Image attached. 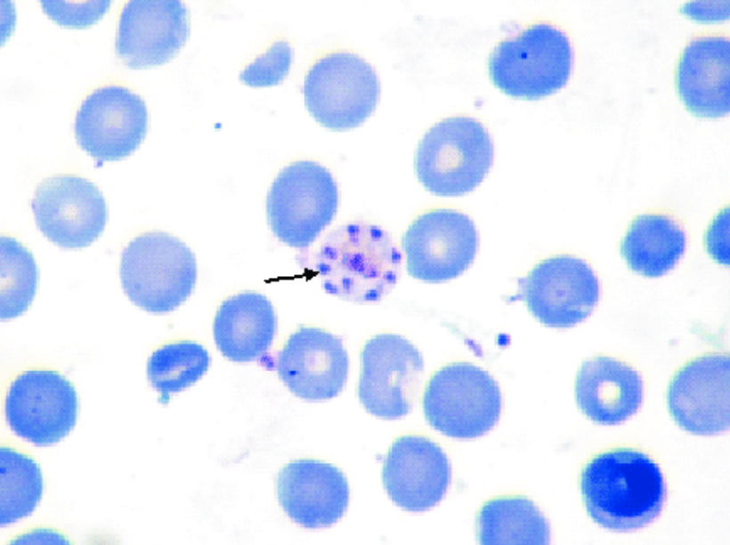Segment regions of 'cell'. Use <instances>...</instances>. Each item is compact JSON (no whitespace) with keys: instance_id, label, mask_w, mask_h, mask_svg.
I'll return each mask as SVG.
<instances>
[{"instance_id":"6da1fadb","label":"cell","mask_w":730,"mask_h":545,"mask_svg":"<svg viewBox=\"0 0 730 545\" xmlns=\"http://www.w3.org/2000/svg\"><path fill=\"white\" fill-rule=\"evenodd\" d=\"M579 488L588 517L604 529L634 532L661 514L668 484L658 459L635 444L600 449L585 460Z\"/></svg>"},{"instance_id":"7a4b0ae2","label":"cell","mask_w":730,"mask_h":545,"mask_svg":"<svg viewBox=\"0 0 730 545\" xmlns=\"http://www.w3.org/2000/svg\"><path fill=\"white\" fill-rule=\"evenodd\" d=\"M402 265V249L392 232L363 217L332 229L314 255V270L324 290L359 305L385 299L395 288Z\"/></svg>"},{"instance_id":"3957f363","label":"cell","mask_w":730,"mask_h":545,"mask_svg":"<svg viewBox=\"0 0 730 545\" xmlns=\"http://www.w3.org/2000/svg\"><path fill=\"white\" fill-rule=\"evenodd\" d=\"M574 65L568 28L556 19L539 17L497 42L488 58V74L506 95L539 101L564 87Z\"/></svg>"},{"instance_id":"277c9868","label":"cell","mask_w":730,"mask_h":545,"mask_svg":"<svg viewBox=\"0 0 730 545\" xmlns=\"http://www.w3.org/2000/svg\"><path fill=\"white\" fill-rule=\"evenodd\" d=\"M118 274L122 289L134 305L150 313L165 314L191 296L198 264L191 248L179 237L150 229L125 244Z\"/></svg>"},{"instance_id":"5b68a950","label":"cell","mask_w":730,"mask_h":545,"mask_svg":"<svg viewBox=\"0 0 730 545\" xmlns=\"http://www.w3.org/2000/svg\"><path fill=\"white\" fill-rule=\"evenodd\" d=\"M494 145L477 118L453 115L434 123L419 140L414 170L419 183L439 197L474 191L491 169Z\"/></svg>"},{"instance_id":"8992f818","label":"cell","mask_w":730,"mask_h":545,"mask_svg":"<svg viewBox=\"0 0 730 545\" xmlns=\"http://www.w3.org/2000/svg\"><path fill=\"white\" fill-rule=\"evenodd\" d=\"M502 403L500 386L491 372L466 360L434 370L421 395L429 426L458 440L476 439L491 432L499 421Z\"/></svg>"},{"instance_id":"52a82bcc","label":"cell","mask_w":730,"mask_h":545,"mask_svg":"<svg viewBox=\"0 0 730 545\" xmlns=\"http://www.w3.org/2000/svg\"><path fill=\"white\" fill-rule=\"evenodd\" d=\"M380 93L373 66L345 48L319 54L309 65L303 85L310 115L322 127L336 132L361 126L377 109Z\"/></svg>"},{"instance_id":"ba28073f","label":"cell","mask_w":730,"mask_h":545,"mask_svg":"<svg viewBox=\"0 0 730 545\" xmlns=\"http://www.w3.org/2000/svg\"><path fill=\"white\" fill-rule=\"evenodd\" d=\"M338 187L320 162L302 159L283 167L266 196V218L274 236L296 248L312 244L334 219Z\"/></svg>"},{"instance_id":"9c48e42d","label":"cell","mask_w":730,"mask_h":545,"mask_svg":"<svg viewBox=\"0 0 730 545\" xmlns=\"http://www.w3.org/2000/svg\"><path fill=\"white\" fill-rule=\"evenodd\" d=\"M5 422L18 437L36 446L65 439L78 417L74 384L55 368L35 365L13 372L2 392Z\"/></svg>"},{"instance_id":"30bf717a","label":"cell","mask_w":730,"mask_h":545,"mask_svg":"<svg viewBox=\"0 0 730 545\" xmlns=\"http://www.w3.org/2000/svg\"><path fill=\"white\" fill-rule=\"evenodd\" d=\"M479 244L478 229L467 213L452 206L434 205L414 216L400 247L409 275L438 284L464 274L474 262Z\"/></svg>"},{"instance_id":"8fae6325","label":"cell","mask_w":730,"mask_h":545,"mask_svg":"<svg viewBox=\"0 0 730 545\" xmlns=\"http://www.w3.org/2000/svg\"><path fill=\"white\" fill-rule=\"evenodd\" d=\"M148 130L145 101L123 81L110 79L94 85L76 110V143L97 166L131 156L145 140Z\"/></svg>"},{"instance_id":"7c38bea8","label":"cell","mask_w":730,"mask_h":545,"mask_svg":"<svg viewBox=\"0 0 730 545\" xmlns=\"http://www.w3.org/2000/svg\"><path fill=\"white\" fill-rule=\"evenodd\" d=\"M517 298L540 324L568 329L588 319L598 305L601 287L588 261L556 253L537 261L517 281Z\"/></svg>"},{"instance_id":"4fadbf2b","label":"cell","mask_w":730,"mask_h":545,"mask_svg":"<svg viewBox=\"0 0 730 545\" xmlns=\"http://www.w3.org/2000/svg\"><path fill=\"white\" fill-rule=\"evenodd\" d=\"M359 402L369 414L386 420L407 416L423 383L425 364L418 348L405 336L381 332L360 352Z\"/></svg>"},{"instance_id":"5bb4252c","label":"cell","mask_w":730,"mask_h":545,"mask_svg":"<svg viewBox=\"0 0 730 545\" xmlns=\"http://www.w3.org/2000/svg\"><path fill=\"white\" fill-rule=\"evenodd\" d=\"M42 235L62 249L85 248L102 235L108 206L99 187L85 176L60 173L43 178L30 201Z\"/></svg>"},{"instance_id":"9a60e30c","label":"cell","mask_w":730,"mask_h":545,"mask_svg":"<svg viewBox=\"0 0 730 545\" xmlns=\"http://www.w3.org/2000/svg\"><path fill=\"white\" fill-rule=\"evenodd\" d=\"M451 474L450 456L441 443L426 433L408 431L393 439L383 460L381 479L393 504L422 513L442 501Z\"/></svg>"},{"instance_id":"2e32d148","label":"cell","mask_w":730,"mask_h":545,"mask_svg":"<svg viewBox=\"0 0 730 545\" xmlns=\"http://www.w3.org/2000/svg\"><path fill=\"white\" fill-rule=\"evenodd\" d=\"M730 359L726 352H706L680 365L666 394L667 408L684 431L718 435L730 427Z\"/></svg>"},{"instance_id":"e0dca14e","label":"cell","mask_w":730,"mask_h":545,"mask_svg":"<svg viewBox=\"0 0 730 545\" xmlns=\"http://www.w3.org/2000/svg\"><path fill=\"white\" fill-rule=\"evenodd\" d=\"M191 35V15L182 1L132 0L118 12L115 53L130 69L172 61Z\"/></svg>"},{"instance_id":"ac0fdd59","label":"cell","mask_w":730,"mask_h":545,"mask_svg":"<svg viewBox=\"0 0 730 545\" xmlns=\"http://www.w3.org/2000/svg\"><path fill=\"white\" fill-rule=\"evenodd\" d=\"M276 369L282 383L296 397L326 401L345 387L349 356L336 334L317 326H301L279 349Z\"/></svg>"},{"instance_id":"d6986e66","label":"cell","mask_w":730,"mask_h":545,"mask_svg":"<svg viewBox=\"0 0 730 545\" xmlns=\"http://www.w3.org/2000/svg\"><path fill=\"white\" fill-rule=\"evenodd\" d=\"M729 29L694 33L674 69L677 94L685 110L702 119H718L730 110Z\"/></svg>"},{"instance_id":"ffe728a7","label":"cell","mask_w":730,"mask_h":545,"mask_svg":"<svg viewBox=\"0 0 730 545\" xmlns=\"http://www.w3.org/2000/svg\"><path fill=\"white\" fill-rule=\"evenodd\" d=\"M276 495L285 514L297 525L311 530L337 524L345 514L350 490L343 471L317 459H298L283 466Z\"/></svg>"},{"instance_id":"44dd1931","label":"cell","mask_w":730,"mask_h":545,"mask_svg":"<svg viewBox=\"0 0 730 545\" xmlns=\"http://www.w3.org/2000/svg\"><path fill=\"white\" fill-rule=\"evenodd\" d=\"M645 382L629 362L605 354L585 359L574 379V397L582 414L592 422L614 426L640 409Z\"/></svg>"},{"instance_id":"7402d4cb","label":"cell","mask_w":730,"mask_h":545,"mask_svg":"<svg viewBox=\"0 0 730 545\" xmlns=\"http://www.w3.org/2000/svg\"><path fill=\"white\" fill-rule=\"evenodd\" d=\"M277 330L275 310L269 298L256 291L231 295L218 305L213 336L219 352L234 362H250L271 347Z\"/></svg>"},{"instance_id":"603a6c76","label":"cell","mask_w":730,"mask_h":545,"mask_svg":"<svg viewBox=\"0 0 730 545\" xmlns=\"http://www.w3.org/2000/svg\"><path fill=\"white\" fill-rule=\"evenodd\" d=\"M687 243L683 219L664 207L636 215L620 242V253L628 268L646 278H659L682 258Z\"/></svg>"},{"instance_id":"cb8c5ba5","label":"cell","mask_w":730,"mask_h":545,"mask_svg":"<svg viewBox=\"0 0 730 545\" xmlns=\"http://www.w3.org/2000/svg\"><path fill=\"white\" fill-rule=\"evenodd\" d=\"M475 535L483 545H545L550 542L549 522L535 501L519 492L491 496L479 507Z\"/></svg>"},{"instance_id":"d4e9b609","label":"cell","mask_w":730,"mask_h":545,"mask_svg":"<svg viewBox=\"0 0 730 545\" xmlns=\"http://www.w3.org/2000/svg\"><path fill=\"white\" fill-rule=\"evenodd\" d=\"M0 462V522L5 526L32 514L43 496L44 477L36 457L13 440H1Z\"/></svg>"},{"instance_id":"484cf974","label":"cell","mask_w":730,"mask_h":545,"mask_svg":"<svg viewBox=\"0 0 730 545\" xmlns=\"http://www.w3.org/2000/svg\"><path fill=\"white\" fill-rule=\"evenodd\" d=\"M210 355L198 340L175 338L156 346L147 359L146 373L151 387L166 403L171 395L198 382L207 371Z\"/></svg>"},{"instance_id":"4316f807","label":"cell","mask_w":730,"mask_h":545,"mask_svg":"<svg viewBox=\"0 0 730 545\" xmlns=\"http://www.w3.org/2000/svg\"><path fill=\"white\" fill-rule=\"evenodd\" d=\"M1 321L23 315L31 306L39 284V271L28 248L15 236L1 233Z\"/></svg>"},{"instance_id":"83f0119b","label":"cell","mask_w":730,"mask_h":545,"mask_svg":"<svg viewBox=\"0 0 730 545\" xmlns=\"http://www.w3.org/2000/svg\"><path fill=\"white\" fill-rule=\"evenodd\" d=\"M294 60V46L288 38L278 36L263 53L244 66L239 78L254 88L280 85L288 76Z\"/></svg>"},{"instance_id":"f1b7e54d","label":"cell","mask_w":730,"mask_h":545,"mask_svg":"<svg viewBox=\"0 0 730 545\" xmlns=\"http://www.w3.org/2000/svg\"><path fill=\"white\" fill-rule=\"evenodd\" d=\"M111 1H40L42 11L55 24L84 29L96 24L109 12Z\"/></svg>"},{"instance_id":"f546056e","label":"cell","mask_w":730,"mask_h":545,"mask_svg":"<svg viewBox=\"0 0 730 545\" xmlns=\"http://www.w3.org/2000/svg\"><path fill=\"white\" fill-rule=\"evenodd\" d=\"M729 204L720 208L710 221L703 237L708 255L717 264L729 266Z\"/></svg>"},{"instance_id":"4dcf8cb0","label":"cell","mask_w":730,"mask_h":545,"mask_svg":"<svg viewBox=\"0 0 730 545\" xmlns=\"http://www.w3.org/2000/svg\"><path fill=\"white\" fill-rule=\"evenodd\" d=\"M61 529L51 525H34L11 535L6 544H74Z\"/></svg>"},{"instance_id":"1f68e13d","label":"cell","mask_w":730,"mask_h":545,"mask_svg":"<svg viewBox=\"0 0 730 545\" xmlns=\"http://www.w3.org/2000/svg\"><path fill=\"white\" fill-rule=\"evenodd\" d=\"M681 12L692 20H722L729 16L727 3L694 2L684 4Z\"/></svg>"}]
</instances>
